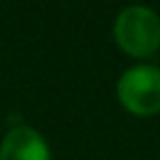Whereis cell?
<instances>
[{
    "mask_svg": "<svg viewBox=\"0 0 160 160\" xmlns=\"http://www.w3.org/2000/svg\"><path fill=\"white\" fill-rule=\"evenodd\" d=\"M114 40L129 57H151L160 48V16L142 5L125 7L114 20Z\"/></svg>",
    "mask_w": 160,
    "mask_h": 160,
    "instance_id": "6da1fadb",
    "label": "cell"
},
{
    "mask_svg": "<svg viewBox=\"0 0 160 160\" xmlns=\"http://www.w3.org/2000/svg\"><path fill=\"white\" fill-rule=\"evenodd\" d=\"M0 160H51V149L38 129L18 125L0 140Z\"/></svg>",
    "mask_w": 160,
    "mask_h": 160,
    "instance_id": "3957f363",
    "label": "cell"
},
{
    "mask_svg": "<svg viewBox=\"0 0 160 160\" xmlns=\"http://www.w3.org/2000/svg\"><path fill=\"white\" fill-rule=\"evenodd\" d=\"M121 105L136 116H151L160 112V68L138 64L127 68L116 83Z\"/></svg>",
    "mask_w": 160,
    "mask_h": 160,
    "instance_id": "7a4b0ae2",
    "label": "cell"
}]
</instances>
